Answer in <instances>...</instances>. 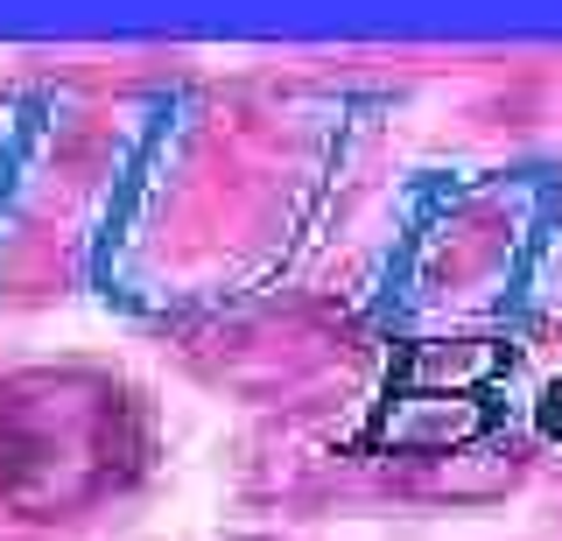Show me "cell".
<instances>
[{
    "label": "cell",
    "instance_id": "cell-1",
    "mask_svg": "<svg viewBox=\"0 0 562 541\" xmlns=\"http://www.w3.org/2000/svg\"><path fill=\"white\" fill-rule=\"evenodd\" d=\"M148 471V408L99 365L0 380V499L22 520H78Z\"/></svg>",
    "mask_w": 562,
    "mask_h": 541
},
{
    "label": "cell",
    "instance_id": "cell-2",
    "mask_svg": "<svg viewBox=\"0 0 562 541\" xmlns=\"http://www.w3.org/2000/svg\"><path fill=\"white\" fill-rule=\"evenodd\" d=\"M514 373V352L499 338H429L408 345L386 380V401L366 443L380 458L443 464L457 450L485 443L499 429V387Z\"/></svg>",
    "mask_w": 562,
    "mask_h": 541
},
{
    "label": "cell",
    "instance_id": "cell-3",
    "mask_svg": "<svg viewBox=\"0 0 562 541\" xmlns=\"http://www.w3.org/2000/svg\"><path fill=\"white\" fill-rule=\"evenodd\" d=\"M541 422H549V436L562 443V380H555V394H549V408H541Z\"/></svg>",
    "mask_w": 562,
    "mask_h": 541
}]
</instances>
